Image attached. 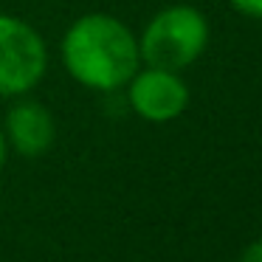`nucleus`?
<instances>
[{
    "mask_svg": "<svg viewBox=\"0 0 262 262\" xmlns=\"http://www.w3.org/2000/svg\"><path fill=\"white\" fill-rule=\"evenodd\" d=\"M3 164H6V138L0 133V169H3Z\"/></svg>",
    "mask_w": 262,
    "mask_h": 262,
    "instance_id": "8",
    "label": "nucleus"
},
{
    "mask_svg": "<svg viewBox=\"0 0 262 262\" xmlns=\"http://www.w3.org/2000/svg\"><path fill=\"white\" fill-rule=\"evenodd\" d=\"M231 3H234V6H237L243 14L262 20V0H231Z\"/></svg>",
    "mask_w": 262,
    "mask_h": 262,
    "instance_id": "6",
    "label": "nucleus"
},
{
    "mask_svg": "<svg viewBox=\"0 0 262 262\" xmlns=\"http://www.w3.org/2000/svg\"><path fill=\"white\" fill-rule=\"evenodd\" d=\"M209 42V23L192 6H172L147 26L141 37V57L149 68L181 71L203 54Z\"/></svg>",
    "mask_w": 262,
    "mask_h": 262,
    "instance_id": "2",
    "label": "nucleus"
},
{
    "mask_svg": "<svg viewBox=\"0 0 262 262\" xmlns=\"http://www.w3.org/2000/svg\"><path fill=\"white\" fill-rule=\"evenodd\" d=\"M130 104L141 119L147 121H169L181 116L189 104V88L175 71L147 68L133 74L130 85Z\"/></svg>",
    "mask_w": 262,
    "mask_h": 262,
    "instance_id": "4",
    "label": "nucleus"
},
{
    "mask_svg": "<svg viewBox=\"0 0 262 262\" xmlns=\"http://www.w3.org/2000/svg\"><path fill=\"white\" fill-rule=\"evenodd\" d=\"M239 262H262V239H256V243H251L248 248L243 251V256H239Z\"/></svg>",
    "mask_w": 262,
    "mask_h": 262,
    "instance_id": "7",
    "label": "nucleus"
},
{
    "mask_svg": "<svg viewBox=\"0 0 262 262\" xmlns=\"http://www.w3.org/2000/svg\"><path fill=\"white\" fill-rule=\"evenodd\" d=\"M46 46L29 23L0 14V93L17 96L40 82Z\"/></svg>",
    "mask_w": 262,
    "mask_h": 262,
    "instance_id": "3",
    "label": "nucleus"
},
{
    "mask_svg": "<svg viewBox=\"0 0 262 262\" xmlns=\"http://www.w3.org/2000/svg\"><path fill=\"white\" fill-rule=\"evenodd\" d=\"M9 141L23 155H42L54 144V119L42 104L23 102L9 110Z\"/></svg>",
    "mask_w": 262,
    "mask_h": 262,
    "instance_id": "5",
    "label": "nucleus"
},
{
    "mask_svg": "<svg viewBox=\"0 0 262 262\" xmlns=\"http://www.w3.org/2000/svg\"><path fill=\"white\" fill-rule=\"evenodd\" d=\"M65 68L74 79L99 91H116L138 71L136 37L110 14H88L68 29L62 42Z\"/></svg>",
    "mask_w": 262,
    "mask_h": 262,
    "instance_id": "1",
    "label": "nucleus"
}]
</instances>
